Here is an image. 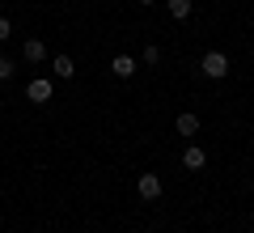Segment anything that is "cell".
<instances>
[{
    "mask_svg": "<svg viewBox=\"0 0 254 233\" xmlns=\"http://www.w3.org/2000/svg\"><path fill=\"white\" fill-rule=\"evenodd\" d=\"M9 34H13V21H9V17H0V43H4Z\"/></svg>",
    "mask_w": 254,
    "mask_h": 233,
    "instance_id": "obj_12",
    "label": "cell"
},
{
    "mask_svg": "<svg viewBox=\"0 0 254 233\" xmlns=\"http://www.w3.org/2000/svg\"><path fill=\"white\" fill-rule=\"evenodd\" d=\"M9 77H13V60H9V55H0V81H9Z\"/></svg>",
    "mask_w": 254,
    "mask_h": 233,
    "instance_id": "obj_10",
    "label": "cell"
},
{
    "mask_svg": "<svg viewBox=\"0 0 254 233\" xmlns=\"http://www.w3.org/2000/svg\"><path fill=\"white\" fill-rule=\"evenodd\" d=\"M30 102H51V81L47 77H38V81H30Z\"/></svg>",
    "mask_w": 254,
    "mask_h": 233,
    "instance_id": "obj_7",
    "label": "cell"
},
{
    "mask_svg": "<svg viewBox=\"0 0 254 233\" xmlns=\"http://www.w3.org/2000/svg\"><path fill=\"white\" fill-rule=\"evenodd\" d=\"M174 127H178V136H195V132H199V115H178Z\"/></svg>",
    "mask_w": 254,
    "mask_h": 233,
    "instance_id": "obj_8",
    "label": "cell"
},
{
    "mask_svg": "<svg viewBox=\"0 0 254 233\" xmlns=\"http://www.w3.org/2000/svg\"><path fill=\"white\" fill-rule=\"evenodd\" d=\"M199 72L208 77V81H225V77H229V55L225 51H208L199 60Z\"/></svg>",
    "mask_w": 254,
    "mask_h": 233,
    "instance_id": "obj_1",
    "label": "cell"
},
{
    "mask_svg": "<svg viewBox=\"0 0 254 233\" xmlns=\"http://www.w3.org/2000/svg\"><path fill=\"white\" fill-rule=\"evenodd\" d=\"M21 60H26V64H43V60H47V47L38 43V38H26V47H21Z\"/></svg>",
    "mask_w": 254,
    "mask_h": 233,
    "instance_id": "obj_4",
    "label": "cell"
},
{
    "mask_svg": "<svg viewBox=\"0 0 254 233\" xmlns=\"http://www.w3.org/2000/svg\"><path fill=\"white\" fill-rule=\"evenodd\" d=\"M110 72H115V77H136V60H131V55H115V60H110Z\"/></svg>",
    "mask_w": 254,
    "mask_h": 233,
    "instance_id": "obj_6",
    "label": "cell"
},
{
    "mask_svg": "<svg viewBox=\"0 0 254 233\" xmlns=\"http://www.w3.org/2000/svg\"><path fill=\"white\" fill-rule=\"evenodd\" d=\"M182 165H187V170H203V165H208V153H203L199 144H190V149L182 153Z\"/></svg>",
    "mask_w": 254,
    "mask_h": 233,
    "instance_id": "obj_5",
    "label": "cell"
},
{
    "mask_svg": "<svg viewBox=\"0 0 254 233\" xmlns=\"http://www.w3.org/2000/svg\"><path fill=\"white\" fill-rule=\"evenodd\" d=\"M136 4H157V0H136Z\"/></svg>",
    "mask_w": 254,
    "mask_h": 233,
    "instance_id": "obj_13",
    "label": "cell"
},
{
    "mask_svg": "<svg viewBox=\"0 0 254 233\" xmlns=\"http://www.w3.org/2000/svg\"><path fill=\"white\" fill-rule=\"evenodd\" d=\"M190 9H195V0H170V17H190Z\"/></svg>",
    "mask_w": 254,
    "mask_h": 233,
    "instance_id": "obj_9",
    "label": "cell"
},
{
    "mask_svg": "<svg viewBox=\"0 0 254 233\" xmlns=\"http://www.w3.org/2000/svg\"><path fill=\"white\" fill-rule=\"evenodd\" d=\"M161 60V47H144V64H157Z\"/></svg>",
    "mask_w": 254,
    "mask_h": 233,
    "instance_id": "obj_11",
    "label": "cell"
},
{
    "mask_svg": "<svg viewBox=\"0 0 254 233\" xmlns=\"http://www.w3.org/2000/svg\"><path fill=\"white\" fill-rule=\"evenodd\" d=\"M51 72L60 77V81H72V77H76V64H72V55H55V60H51Z\"/></svg>",
    "mask_w": 254,
    "mask_h": 233,
    "instance_id": "obj_3",
    "label": "cell"
},
{
    "mask_svg": "<svg viewBox=\"0 0 254 233\" xmlns=\"http://www.w3.org/2000/svg\"><path fill=\"white\" fill-rule=\"evenodd\" d=\"M136 191H140V199H161V174H140V182H136Z\"/></svg>",
    "mask_w": 254,
    "mask_h": 233,
    "instance_id": "obj_2",
    "label": "cell"
}]
</instances>
